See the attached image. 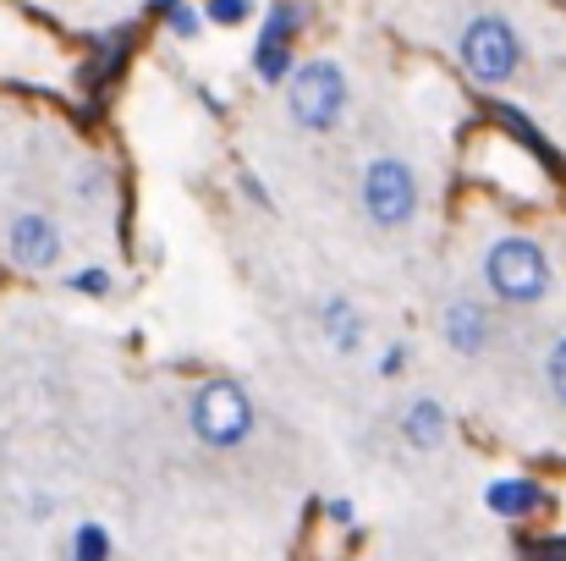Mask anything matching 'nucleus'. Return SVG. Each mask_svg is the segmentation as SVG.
<instances>
[{"instance_id": "obj_1", "label": "nucleus", "mask_w": 566, "mask_h": 561, "mask_svg": "<svg viewBox=\"0 0 566 561\" xmlns=\"http://www.w3.org/2000/svg\"><path fill=\"white\" fill-rule=\"evenodd\" d=\"M479 281L501 309H539L556 292V264L551 248L528 231H501L484 253H479Z\"/></svg>"}, {"instance_id": "obj_2", "label": "nucleus", "mask_w": 566, "mask_h": 561, "mask_svg": "<svg viewBox=\"0 0 566 561\" xmlns=\"http://www.w3.org/2000/svg\"><path fill=\"white\" fill-rule=\"evenodd\" d=\"M188 429L192 440L209 446V451H242L253 440V429H259V407H253L248 385L231 380V374H214V380L192 385Z\"/></svg>"}, {"instance_id": "obj_3", "label": "nucleus", "mask_w": 566, "mask_h": 561, "mask_svg": "<svg viewBox=\"0 0 566 561\" xmlns=\"http://www.w3.org/2000/svg\"><path fill=\"white\" fill-rule=\"evenodd\" d=\"M457 61L479 89H506L523 72V39L501 11H479L457 33Z\"/></svg>"}, {"instance_id": "obj_4", "label": "nucleus", "mask_w": 566, "mask_h": 561, "mask_svg": "<svg viewBox=\"0 0 566 561\" xmlns=\"http://www.w3.org/2000/svg\"><path fill=\"white\" fill-rule=\"evenodd\" d=\"M347 105H353V83H347L342 61H331V55L297 61V72L286 77V116L303 133H336Z\"/></svg>"}, {"instance_id": "obj_5", "label": "nucleus", "mask_w": 566, "mask_h": 561, "mask_svg": "<svg viewBox=\"0 0 566 561\" xmlns=\"http://www.w3.org/2000/svg\"><path fill=\"white\" fill-rule=\"evenodd\" d=\"M358 209L375 231H407L423 209V183L412 172V160L401 155H375L358 177Z\"/></svg>"}, {"instance_id": "obj_6", "label": "nucleus", "mask_w": 566, "mask_h": 561, "mask_svg": "<svg viewBox=\"0 0 566 561\" xmlns=\"http://www.w3.org/2000/svg\"><path fill=\"white\" fill-rule=\"evenodd\" d=\"M0 248H6V259H11L22 276H50V270H61V259H66V231H61V220L44 215V209H17V215L6 220V231H0Z\"/></svg>"}, {"instance_id": "obj_7", "label": "nucleus", "mask_w": 566, "mask_h": 561, "mask_svg": "<svg viewBox=\"0 0 566 561\" xmlns=\"http://www.w3.org/2000/svg\"><path fill=\"white\" fill-rule=\"evenodd\" d=\"M303 22H308L303 0H275V6H270V17H264V28H259V44H253V77H259L264 89H275V83H286V77L297 72L292 50H297Z\"/></svg>"}, {"instance_id": "obj_8", "label": "nucleus", "mask_w": 566, "mask_h": 561, "mask_svg": "<svg viewBox=\"0 0 566 561\" xmlns=\"http://www.w3.org/2000/svg\"><path fill=\"white\" fill-rule=\"evenodd\" d=\"M440 342L457 359H484L495 347V309L484 298H473V292L446 298V309H440Z\"/></svg>"}, {"instance_id": "obj_9", "label": "nucleus", "mask_w": 566, "mask_h": 561, "mask_svg": "<svg viewBox=\"0 0 566 561\" xmlns=\"http://www.w3.org/2000/svg\"><path fill=\"white\" fill-rule=\"evenodd\" d=\"M314 331L325 336V347L336 359H358L369 347V314L347 298V292H325L314 303Z\"/></svg>"}, {"instance_id": "obj_10", "label": "nucleus", "mask_w": 566, "mask_h": 561, "mask_svg": "<svg viewBox=\"0 0 566 561\" xmlns=\"http://www.w3.org/2000/svg\"><path fill=\"white\" fill-rule=\"evenodd\" d=\"M484 512L501 523H534L539 512H551V490L528 474H501L484 485Z\"/></svg>"}, {"instance_id": "obj_11", "label": "nucleus", "mask_w": 566, "mask_h": 561, "mask_svg": "<svg viewBox=\"0 0 566 561\" xmlns=\"http://www.w3.org/2000/svg\"><path fill=\"white\" fill-rule=\"evenodd\" d=\"M396 435H401L418 457H434V451L451 440V407H446L440 396H412V402H401V413H396Z\"/></svg>"}, {"instance_id": "obj_12", "label": "nucleus", "mask_w": 566, "mask_h": 561, "mask_svg": "<svg viewBox=\"0 0 566 561\" xmlns=\"http://www.w3.org/2000/svg\"><path fill=\"white\" fill-rule=\"evenodd\" d=\"M490 116H495V127H501V133H506L523 155H534V166H539L551 183H566V155L551 144V138H545V127H534L517 105H501V100L490 105Z\"/></svg>"}, {"instance_id": "obj_13", "label": "nucleus", "mask_w": 566, "mask_h": 561, "mask_svg": "<svg viewBox=\"0 0 566 561\" xmlns=\"http://www.w3.org/2000/svg\"><path fill=\"white\" fill-rule=\"evenodd\" d=\"M133 39H138V28L127 22V28H116V33H105L99 44H94V61H88V83L99 77V83H111L122 66H127V50H133Z\"/></svg>"}, {"instance_id": "obj_14", "label": "nucleus", "mask_w": 566, "mask_h": 561, "mask_svg": "<svg viewBox=\"0 0 566 561\" xmlns=\"http://www.w3.org/2000/svg\"><path fill=\"white\" fill-rule=\"evenodd\" d=\"M61 287H66L72 298L105 303V298L116 292V276H111V264H77V270H66V276H61Z\"/></svg>"}, {"instance_id": "obj_15", "label": "nucleus", "mask_w": 566, "mask_h": 561, "mask_svg": "<svg viewBox=\"0 0 566 561\" xmlns=\"http://www.w3.org/2000/svg\"><path fill=\"white\" fill-rule=\"evenodd\" d=\"M116 557V540L105 523H77L72 540H66V561H111Z\"/></svg>"}, {"instance_id": "obj_16", "label": "nucleus", "mask_w": 566, "mask_h": 561, "mask_svg": "<svg viewBox=\"0 0 566 561\" xmlns=\"http://www.w3.org/2000/svg\"><path fill=\"white\" fill-rule=\"evenodd\" d=\"M149 11H155V17H160V22L177 33V39H198V33H203V11H198V6H188V0H155Z\"/></svg>"}, {"instance_id": "obj_17", "label": "nucleus", "mask_w": 566, "mask_h": 561, "mask_svg": "<svg viewBox=\"0 0 566 561\" xmlns=\"http://www.w3.org/2000/svg\"><path fill=\"white\" fill-rule=\"evenodd\" d=\"M545 391H551V402L566 413V336H556L551 353H545Z\"/></svg>"}, {"instance_id": "obj_18", "label": "nucleus", "mask_w": 566, "mask_h": 561, "mask_svg": "<svg viewBox=\"0 0 566 561\" xmlns=\"http://www.w3.org/2000/svg\"><path fill=\"white\" fill-rule=\"evenodd\" d=\"M253 17V0H203V22L214 28H242Z\"/></svg>"}, {"instance_id": "obj_19", "label": "nucleus", "mask_w": 566, "mask_h": 561, "mask_svg": "<svg viewBox=\"0 0 566 561\" xmlns=\"http://www.w3.org/2000/svg\"><path fill=\"white\" fill-rule=\"evenodd\" d=\"M517 557L523 561H566V529L562 534H528V540L517 546Z\"/></svg>"}, {"instance_id": "obj_20", "label": "nucleus", "mask_w": 566, "mask_h": 561, "mask_svg": "<svg viewBox=\"0 0 566 561\" xmlns=\"http://www.w3.org/2000/svg\"><path fill=\"white\" fill-rule=\"evenodd\" d=\"M407 364H412V347H407V342H390V347L379 353L375 374H379V380H401V374H407Z\"/></svg>"}, {"instance_id": "obj_21", "label": "nucleus", "mask_w": 566, "mask_h": 561, "mask_svg": "<svg viewBox=\"0 0 566 561\" xmlns=\"http://www.w3.org/2000/svg\"><path fill=\"white\" fill-rule=\"evenodd\" d=\"M325 523H331V529H358V507H353L347 496H331V501H325Z\"/></svg>"}, {"instance_id": "obj_22", "label": "nucleus", "mask_w": 566, "mask_h": 561, "mask_svg": "<svg viewBox=\"0 0 566 561\" xmlns=\"http://www.w3.org/2000/svg\"><path fill=\"white\" fill-rule=\"evenodd\" d=\"M237 187H242V198H248V204H253V209H275V198H270V187L259 183V177H253V172H248V166H242V172H237Z\"/></svg>"}, {"instance_id": "obj_23", "label": "nucleus", "mask_w": 566, "mask_h": 561, "mask_svg": "<svg viewBox=\"0 0 566 561\" xmlns=\"http://www.w3.org/2000/svg\"><path fill=\"white\" fill-rule=\"evenodd\" d=\"M28 496H33V501H28V518H33V523H50V518H55V496H50V490H28Z\"/></svg>"}, {"instance_id": "obj_24", "label": "nucleus", "mask_w": 566, "mask_h": 561, "mask_svg": "<svg viewBox=\"0 0 566 561\" xmlns=\"http://www.w3.org/2000/svg\"><path fill=\"white\" fill-rule=\"evenodd\" d=\"M99 193H105V172L94 166V172H83V187H77V198L88 204V198H99Z\"/></svg>"}]
</instances>
